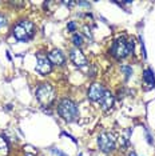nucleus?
Masks as SVG:
<instances>
[{"instance_id":"f257e3e1","label":"nucleus","mask_w":155,"mask_h":156,"mask_svg":"<svg viewBox=\"0 0 155 156\" xmlns=\"http://www.w3.org/2000/svg\"><path fill=\"white\" fill-rule=\"evenodd\" d=\"M12 34L16 40L28 41L35 35V24L30 20H20L15 27L12 28Z\"/></svg>"},{"instance_id":"f03ea898","label":"nucleus","mask_w":155,"mask_h":156,"mask_svg":"<svg viewBox=\"0 0 155 156\" xmlns=\"http://www.w3.org/2000/svg\"><path fill=\"white\" fill-rule=\"evenodd\" d=\"M58 112L63 119L67 120V122H75V120L79 118L78 105L72 100H70V99H63V100L59 103Z\"/></svg>"},{"instance_id":"7ed1b4c3","label":"nucleus","mask_w":155,"mask_h":156,"mask_svg":"<svg viewBox=\"0 0 155 156\" xmlns=\"http://www.w3.org/2000/svg\"><path fill=\"white\" fill-rule=\"evenodd\" d=\"M134 51V40H124V39H118L111 48V54L116 59H124L126 56L132 54Z\"/></svg>"},{"instance_id":"20e7f679","label":"nucleus","mask_w":155,"mask_h":156,"mask_svg":"<svg viewBox=\"0 0 155 156\" xmlns=\"http://www.w3.org/2000/svg\"><path fill=\"white\" fill-rule=\"evenodd\" d=\"M55 90L50 83H41L36 88V98L38 100L44 105H50L55 100Z\"/></svg>"},{"instance_id":"39448f33","label":"nucleus","mask_w":155,"mask_h":156,"mask_svg":"<svg viewBox=\"0 0 155 156\" xmlns=\"http://www.w3.org/2000/svg\"><path fill=\"white\" fill-rule=\"evenodd\" d=\"M98 145H99V148L103 152L108 154V152L115 150V137L110 132L100 133L99 137H98Z\"/></svg>"},{"instance_id":"423d86ee","label":"nucleus","mask_w":155,"mask_h":156,"mask_svg":"<svg viewBox=\"0 0 155 156\" xmlns=\"http://www.w3.org/2000/svg\"><path fill=\"white\" fill-rule=\"evenodd\" d=\"M70 58H71L74 64L78 66L79 68H83V67H86L87 64H88L86 56L83 55V52L80 51L79 48H72L71 51H70Z\"/></svg>"},{"instance_id":"0eeeda50","label":"nucleus","mask_w":155,"mask_h":156,"mask_svg":"<svg viewBox=\"0 0 155 156\" xmlns=\"http://www.w3.org/2000/svg\"><path fill=\"white\" fill-rule=\"evenodd\" d=\"M36 71L41 75H48L52 71V64L50 63L48 58L43 55H38V62H36Z\"/></svg>"},{"instance_id":"6e6552de","label":"nucleus","mask_w":155,"mask_h":156,"mask_svg":"<svg viewBox=\"0 0 155 156\" xmlns=\"http://www.w3.org/2000/svg\"><path fill=\"white\" fill-rule=\"evenodd\" d=\"M104 92H106V90H104V87L102 86V84L94 83V84H91V87L88 90V98L92 101H99L100 99L103 98Z\"/></svg>"},{"instance_id":"1a4fd4ad","label":"nucleus","mask_w":155,"mask_h":156,"mask_svg":"<svg viewBox=\"0 0 155 156\" xmlns=\"http://www.w3.org/2000/svg\"><path fill=\"white\" fill-rule=\"evenodd\" d=\"M48 60H50L51 64H55V66H63L66 62V58L64 55H63L62 51H59V49H54V51H51L50 54H48Z\"/></svg>"},{"instance_id":"9d476101","label":"nucleus","mask_w":155,"mask_h":156,"mask_svg":"<svg viewBox=\"0 0 155 156\" xmlns=\"http://www.w3.org/2000/svg\"><path fill=\"white\" fill-rule=\"evenodd\" d=\"M99 101H100V105H102V108L103 109H110L112 105H114V96H112L111 92L106 91L103 98H102Z\"/></svg>"},{"instance_id":"9b49d317","label":"nucleus","mask_w":155,"mask_h":156,"mask_svg":"<svg viewBox=\"0 0 155 156\" xmlns=\"http://www.w3.org/2000/svg\"><path fill=\"white\" fill-rule=\"evenodd\" d=\"M143 80L149 87L153 88L155 86V73L153 68H146L143 71Z\"/></svg>"},{"instance_id":"f8f14e48","label":"nucleus","mask_w":155,"mask_h":156,"mask_svg":"<svg viewBox=\"0 0 155 156\" xmlns=\"http://www.w3.org/2000/svg\"><path fill=\"white\" fill-rule=\"evenodd\" d=\"M9 152V145L4 136H0V156H7Z\"/></svg>"},{"instance_id":"ddd939ff","label":"nucleus","mask_w":155,"mask_h":156,"mask_svg":"<svg viewBox=\"0 0 155 156\" xmlns=\"http://www.w3.org/2000/svg\"><path fill=\"white\" fill-rule=\"evenodd\" d=\"M72 41H74V44L76 45V48L80 47V45L83 44V36H82V35H79V34H74Z\"/></svg>"},{"instance_id":"4468645a","label":"nucleus","mask_w":155,"mask_h":156,"mask_svg":"<svg viewBox=\"0 0 155 156\" xmlns=\"http://www.w3.org/2000/svg\"><path fill=\"white\" fill-rule=\"evenodd\" d=\"M121 71H122V72H124L126 79H128V77L132 75V68H131V67H128V66H122Z\"/></svg>"},{"instance_id":"2eb2a0df","label":"nucleus","mask_w":155,"mask_h":156,"mask_svg":"<svg viewBox=\"0 0 155 156\" xmlns=\"http://www.w3.org/2000/svg\"><path fill=\"white\" fill-rule=\"evenodd\" d=\"M67 31H70V32L76 31V23L75 22H70L68 24H67Z\"/></svg>"},{"instance_id":"dca6fc26","label":"nucleus","mask_w":155,"mask_h":156,"mask_svg":"<svg viewBox=\"0 0 155 156\" xmlns=\"http://www.w3.org/2000/svg\"><path fill=\"white\" fill-rule=\"evenodd\" d=\"M51 152H52V154H55V155H58V156H67L66 154H63L60 150H58V148H52Z\"/></svg>"},{"instance_id":"f3484780","label":"nucleus","mask_w":155,"mask_h":156,"mask_svg":"<svg viewBox=\"0 0 155 156\" xmlns=\"http://www.w3.org/2000/svg\"><path fill=\"white\" fill-rule=\"evenodd\" d=\"M140 45H142V52H143V56L147 58V54H146V48H144V43H143V37L140 36Z\"/></svg>"},{"instance_id":"a211bd4d","label":"nucleus","mask_w":155,"mask_h":156,"mask_svg":"<svg viewBox=\"0 0 155 156\" xmlns=\"http://www.w3.org/2000/svg\"><path fill=\"white\" fill-rule=\"evenodd\" d=\"M7 24V20H5V17L3 16V15H0V28H2L3 26H5Z\"/></svg>"},{"instance_id":"6ab92c4d","label":"nucleus","mask_w":155,"mask_h":156,"mask_svg":"<svg viewBox=\"0 0 155 156\" xmlns=\"http://www.w3.org/2000/svg\"><path fill=\"white\" fill-rule=\"evenodd\" d=\"M78 4H79V5H84V7H90V3H86V2H79Z\"/></svg>"},{"instance_id":"aec40b11","label":"nucleus","mask_w":155,"mask_h":156,"mask_svg":"<svg viewBox=\"0 0 155 156\" xmlns=\"http://www.w3.org/2000/svg\"><path fill=\"white\" fill-rule=\"evenodd\" d=\"M127 156H136V154H135V152H130Z\"/></svg>"}]
</instances>
